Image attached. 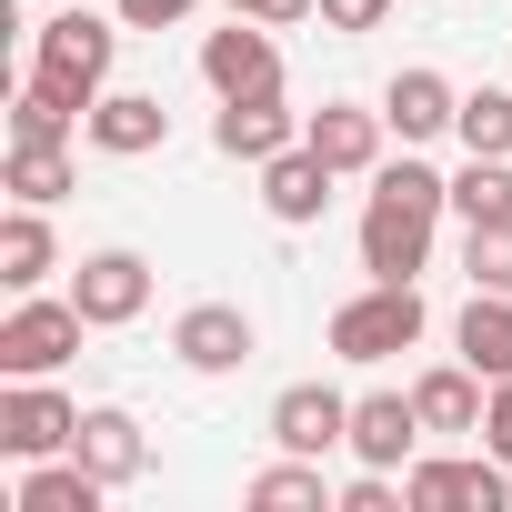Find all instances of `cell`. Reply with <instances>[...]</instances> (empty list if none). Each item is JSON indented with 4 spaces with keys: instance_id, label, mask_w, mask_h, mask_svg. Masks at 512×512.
I'll return each instance as SVG.
<instances>
[{
    "instance_id": "cell-1",
    "label": "cell",
    "mask_w": 512,
    "mask_h": 512,
    "mask_svg": "<svg viewBox=\"0 0 512 512\" xmlns=\"http://www.w3.org/2000/svg\"><path fill=\"white\" fill-rule=\"evenodd\" d=\"M452 211V181L432 161H382L372 171V201H362V272L372 282H422L432 272V221Z\"/></svg>"
},
{
    "instance_id": "cell-2",
    "label": "cell",
    "mask_w": 512,
    "mask_h": 512,
    "mask_svg": "<svg viewBox=\"0 0 512 512\" xmlns=\"http://www.w3.org/2000/svg\"><path fill=\"white\" fill-rule=\"evenodd\" d=\"M121 11L101 21V11H81V0H71V11H51L41 21V41H31V71L41 81H61V91H81V101H101L111 91V61H121Z\"/></svg>"
},
{
    "instance_id": "cell-3",
    "label": "cell",
    "mask_w": 512,
    "mask_h": 512,
    "mask_svg": "<svg viewBox=\"0 0 512 512\" xmlns=\"http://www.w3.org/2000/svg\"><path fill=\"white\" fill-rule=\"evenodd\" d=\"M422 282H362L342 312H332V362H392L422 342Z\"/></svg>"
},
{
    "instance_id": "cell-4",
    "label": "cell",
    "mask_w": 512,
    "mask_h": 512,
    "mask_svg": "<svg viewBox=\"0 0 512 512\" xmlns=\"http://www.w3.org/2000/svg\"><path fill=\"white\" fill-rule=\"evenodd\" d=\"M81 302L61 292V302H41V292H21L11 302V322H0V382H41V372H61L71 352H81Z\"/></svg>"
},
{
    "instance_id": "cell-5",
    "label": "cell",
    "mask_w": 512,
    "mask_h": 512,
    "mask_svg": "<svg viewBox=\"0 0 512 512\" xmlns=\"http://www.w3.org/2000/svg\"><path fill=\"white\" fill-rule=\"evenodd\" d=\"M71 442H81V402L51 392V372L41 382H0V452L11 462H51Z\"/></svg>"
},
{
    "instance_id": "cell-6",
    "label": "cell",
    "mask_w": 512,
    "mask_h": 512,
    "mask_svg": "<svg viewBox=\"0 0 512 512\" xmlns=\"http://www.w3.org/2000/svg\"><path fill=\"white\" fill-rule=\"evenodd\" d=\"M71 302H81V322L91 332H121V322H141L151 312V262H141V251H81V262H71Z\"/></svg>"
},
{
    "instance_id": "cell-7",
    "label": "cell",
    "mask_w": 512,
    "mask_h": 512,
    "mask_svg": "<svg viewBox=\"0 0 512 512\" xmlns=\"http://www.w3.org/2000/svg\"><path fill=\"white\" fill-rule=\"evenodd\" d=\"M402 502H412V512H502V502H512V462H492V452H482V462H442V452H432V462L402 472Z\"/></svg>"
},
{
    "instance_id": "cell-8",
    "label": "cell",
    "mask_w": 512,
    "mask_h": 512,
    "mask_svg": "<svg viewBox=\"0 0 512 512\" xmlns=\"http://www.w3.org/2000/svg\"><path fill=\"white\" fill-rule=\"evenodd\" d=\"M251 352H262V332H251L241 302H191V312L171 322V362L201 372V382H211V372H241Z\"/></svg>"
},
{
    "instance_id": "cell-9",
    "label": "cell",
    "mask_w": 512,
    "mask_h": 512,
    "mask_svg": "<svg viewBox=\"0 0 512 512\" xmlns=\"http://www.w3.org/2000/svg\"><path fill=\"white\" fill-rule=\"evenodd\" d=\"M292 141H302V111H282V91H241V101L211 111V151H221V161H251V171H262V161L292 151Z\"/></svg>"
},
{
    "instance_id": "cell-10",
    "label": "cell",
    "mask_w": 512,
    "mask_h": 512,
    "mask_svg": "<svg viewBox=\"0 0 512 512\" xmlns=\"http://www.w3.org/2000/svg\"><path fill=\"white\" fill-rule=\"evenodd\" d=\"M201 81H211L221 101H241V91H282V41H272V21H231V31H211V41H201Z\"/></svg>"
},
{
    "instance_id": "cell-11",
    "label": "cell",
    "mask_w": 512,
    "mask_h": 512,
    "mask_svg": "<svg viewBox=\"0 0 512 512\" xmlns=\"http://www.w3.org/2000/svg\"><path fill=\"white\" fill-rule=\"evenodd\" d=\"M272 442H282V452H302V462L352 452V402H342L332 382H292V392L272 402Z\"/></svg>"
},
{
    "instance_id": "cell-12",
    "label": "cell",
    "mask_w": 512,
    "mask_h": 512,
    "mask_svg": "<svg viewBox=\"0 0 512 512\" xmlns=\"http://www.w3.org/2000/svg\"><path fill=\"white\" fill-rule=\"evenodd\" d=\"M81 141L111 151V161H151L171 141V111H161V91H101L91 121H81Z\"/></svg>"
},
{
    "instance_id": "cell-13",
    "label": "cell",
    "mask_w": 512,
    "mask_h": 512,
    "mask_svg": "<svg viewBox=\"0 0 512 512\" xmlns=\"http://www.w3.org/2000/svg\"><path fill=\"white\" fill-rule=\"evenodd\" d=\"M352 462H372V472H412V462H422V412H412V392H362V402H352Z\"/></svg>"
},
{
    "instance_id": "cell-14",
    "label": "cell",
    "mask_w": 512,
    "mask_h": 512,
    "mask_svg": "<svg viewBox=\"0 0 512 512\" xmlns=\"http://www.w3.org/2000/svg\"><path fill=\"white\" fill-rule=\"evenodd\" d=\"M332 181H342V171H332L312 141H292V151H272V161H262V211H272L282 231H302V221H322Z\"/></svg>"
},
{
    "instance_id": "cell-15",
    "label": "cell",
    "mask_w": 512,
    "mask_h": 512,
    "mask_svg": "<svg viewBox=\"0 0 512 512\" xmlns=\"http://www.w3.org/2000/svg\"><path fill=\"white\" fill-rule=\"evenodd\" d=\"M382 121L402 131V151H422V141H442V131L462 121V91H452L442 71H422V61H412V71H392V91H382Z\"/></svg>"
},
{
    "instance_id": "cell-16",
    "label": "cell",
    "mask_w": 512,
    "mask_h": 512,
    "mask_svg": "<svg viewBox=\"0 0 512 512\" xmlns=\"http://www.w3.org/2000/svg\"><path fill=\"white\" fill-rule=\"evenodd\" d=\"M382 131H392V121H382V111H362V101H322V111L302 121V141H312L342 181H352V171H382Z\"/></svg>"
},
{
    "instance_id": "cell-17",
    "label": "cell",
    "mask_w": 512,
    "mask_h": 512,
    "mask_svg": "<svg viewBox=\"0 0 512 512\" xmlns=\"http://www.w3.org/2000/svg\"><path fill=\"white\" fill-rule=\"evenodd\" d=\"M61 272V241H51V221H41V201H11V211H0V292H41Z\"/></svg>"
},
{
    "instance_id": "cell-18",
    "label": "cell",
    "mask_w": 512,
    "mask_h": 512,
    "mask_svg": "<svg viewBox=\"0 0 512 512\" xmlns=\"http://www.w3.org/2000/svg\"><path fill=\"white\" fill-rule=\"evenodd\" d=\"M71 452H81V462H91V472H101L111 492L151 472V442H141V422H131L121 402H91V412H81V442H71Z\"/></svg>"
},
{
    "instance_id": "cell-19",
    "label": "cell",
    "mask_w": 512,
    "mask_h": 512,
    "mask_svg": "<svg viewBox=\"0 0 512 512\" xmlns=\"http://www.w3.org/2000/svg\"><path fill=\"white\" fill-rule=\"evenodd\" d=\"M482 402H492V382L472 372V362H442V372H422L412 382V412H422V432H482Z\"/></svg>"
},
{
    "instance_id": "cell-20",
    "label": "cell",
    "mask_w": 512,
    "mask_h": 512,
    "mask_svg": "<svg viewBox=\"0 0 512 512\" xmlns=\"http://www.w3.org/2000/svg\"><path fill=\"white\" fill-rule=\"evenodd\" d=\"M101 492H111V482H101L81 452H51V462H21V492H11V502H21V512H101Z\"/></svg>"
},
{
    "instance_id": "cell-21",
    "label": "cell",
    "mask_w": 512,
    "mask_h": 512,
    "mask_svg": "<svg viewBox=\"0 0 512 512\" xmlns=\"http://www.w3.org/2000/svg\"><path fill=\"white\" fill-rule=\"evenodd\" d=\"M452 352H462L482 382H512V292H472L462 322H452Z\"/></svg>"
},
{
    "instance_id": "cell-22",
    "label": "cell",
    "mask_w": 512,
    "mask_h": 512,
    "mask_svg": "<svg viewBox=\"0 0 512 512\" xmlns=\"http://www.w3.org/2000/svg\"><path fill=\"white\" fill-rule=\"evenodd\" d=\"M71 141H11V161H0V191H11V201H71Z\"/></svg>"
},
{
    "instance_id": "cell-23",
    "label": "cell",
    "mask_w": 512,
    "mask_h": 512,
    "mask_svg": "<svg viewBox=\"0 0 512 512\" xmlns=\"http://www.w3.org/2000/svg\"><path fill=\"white\" fill-rule=\"evenodd\" d=\"M241 502H251V512H332V482H322V462L282 452L272 472H251V482H241Z\"/></svg>"
},
{
    "instance_id": "cell-24",
    "label": "cell",
    "mask_w": 512,
    "mask_h": 512,
    "mask_svg": "<svg viewBox=\"0 0 512 512\" xmlns=\"http://www.w3.org/2000/svg\"><path fill=\"white\" fill-rule=\"evenodd\" d=\"M81 121H91V101H81V91H61V81H41V71H31V81H21V101H11V141H71Z\"/></svg>"
},
{
    "instance_id": "cell-25",
    "label": "cell",
    "mask_w": 512,
    "mask_h": 512,
    "mask_svg": "<svg viewBox=\"0 0 512 512\" xmlns=\"http://www.w3.org/2000/svg\"><path fill=\"white\" fill-rule=\"evenodd\" d=\"M452 141L462 151H482V161H512V91H462V121H452Z\"/></svg>"
},
{
    "instance_id": "cell-26",
    "label": "cell",
    "mask_w": 512,
    "mask_h": 512,
    "mask_svg": "<svg viewBox=\"0 0 512 512\" xmlns=\"http://www.w3.org/2000/svg\"><path fill=\"white\" fill-rule=\"evenodd\" d=\"M452 211H462V221H512V161H482V151H472V161L452 171Z\"/></svg>"
},
{
    "instance_id": "cell-27",
    "label": "cell",
    "mask_w": 512,
    "mask_h": 512,
    "mask_svg": "<svg viewBox=\"0 0 512 512\" xmlns=\"http://www.w3.org/2000/svg\"><path fill=\"white\" fill-rule=\"evenodd\" d=\"M462 272L472 292H512V221H462Z\"/></svg>"
},
{
    "instance_id": "cell-28",
    "label": "cell",
    "mask_w": 512,
    "mask_h": 512,
    "mask_svg": "<svg viewBox=\"0 0 512 512\" xmlns=\"http://www.w3.org/2000/svg\"><path fill=\"white\" fill-rule=\"evenodd\" d=\"M332 512H412V502H402V472H372V462H362V472L332 492Z\"/></svg>"
},
{
    "instance_id": "cell-29",
    "label": "cell",
    "mask_w": 512,
    "mask_h": 512,
    "mask_svg": "<svg viewBox=\"0 0 512 512\" xmlns=\"http://www.w3.org/2000/svg\"><path fill=\"white\" fill-rule=\"evenodd\" d=\"M382 21H392V0H322V31H342V41H362Z\"/></svg>"
},
{
    "instance_id": "cell-30",
    "label": "cell",
    "mask_w": 512,
    "mask_h": 512,
    "mask_svg": "<svg viewBox=\"0 0 512 512\" xmlns=\"http://www.w3.org/2000/svg\"><path fill=\"white\" fill-rule=\"evenodd\" d=\"M111 11H121L131 31H181V21L201 11V0H111Z\"/></svg>"
},
{
    "instance_id": "cell-31",
    "label": "cell",
    "mask_w": 512,
    "mask_h": 512,
    "mask_svg": "<svg viewBox=\"0 0 512 512\" xmlns=\"http://www.w3.org/2000/svg\"><path fill=\"white\" fill-rule=\"evenodd\" d=\"M221 11H231V21H272V31H292V21L322 11V0H221Z\"/></svg>"
},
{
    "instance_id": "cell-32",
    "label": "cell",
    "mask_w": 512,
    "mask_h": 512,
    "mask_svg": "<svg viewBox=\"0 0 512 512\" xmlns=\"http://www.w3.org/2000/svg\"><path fill=\"white\" fill-rule=\"evenodd\" d=\"M482 452L512 462V382H492V402H482Z\"/></svg>"
}]
</instances>
